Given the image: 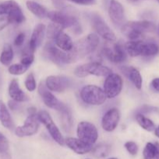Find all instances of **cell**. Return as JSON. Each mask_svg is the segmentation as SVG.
Segmentation results:
<instances>
[{"label":"cell","mask_w":159,"mask_h":159,"mask_svg":"<svg viewBox=\"0 0 159 159\" xmlns=\"http://www.w3.org/2000/svg\"><path fill=\"white\" fill-rule=\"evenodd\" d=\"M155 29L154 23L147 20L127 22L122 26V32L129 40H140L144 34L153 32Z\"/></svg>","instance_id":"1"},{"label":"cell","mask_w":159,"mask_h":159,"mask_svg":"<svg viewBox=\"0 0 159 159\" xmlns=\"http://www.w3.org/2000/svg\"><path fill=\"white\" fill-rule=\"evenodd\" d=\"M99 42L100 40L98 34L92 33L78 40L71 51L76 60H77L94 52L98 47Z\"/></svg>","instance_id":"2"},{"label":"cell","mask_w":159,"mask_h":159,"mask_svg":"<svg viewBox=\"0 0 159 159\" xmlns=\"http://www.w3.org/2000/svg\"><path fill=\"white\" fill-rule=\"evenodd\" d=\"M43 55L45 58L59 66L74 62L70 51L66 52L59 49L51 41L45 44L43 50Z\"/></svg>","instance_id":"3"},{"label":"cell","mask_w":159,"mask_h":159,"mask_svg":"<svg viewBox=\"0 0 159 159\" xmlns=\"http://www.w3.org/2000/svg\"><path fill=\"white\" fill-rule=\"evenodd\" d=\"M80 95L83 102L92 106L102 105L107 99L104 90L94 85L84 86L81 89Z\"/></svg>","instance_id":"4"},{"label":"cell","mask_w":159,"mask_h":159,"mask_svg":"<svg viewBox=\"0 0 159 159\" xmlns=\"http://www.w3.org/2000/svg\"><path fill=\"white\" fill-rule=\"evenodd\" d=\"M112 70L98 61H91L80 65L74 70V75L78 78H84L87 75L104 77L110 75Z\"/></svg>","instance_id":"5"},{"label":"cell","mask_w":159,"mask_h":159,"mask_svg":"<svg viewBox=\"0 0 159 159\" xmlns=\"http://www.w3.org/2000/svg\"><path fill=\"white\" fill-rule=\"evenodd\" d=\"M102 54L111 62L115 64L122 63L126 59V51L125 46L120 43L108 41L102 48Z\"/></svg>","instance_id":"6"},{"label":"cell","mask_w":159,"mask_h":159,"mask_svg":"<svg viewBox=\"0 0 159 159\" xmlns=\"http://www.w3.org/2000/svg\"><path fill=\"white\" fill-rule=\"evenodd\" d=\"M37 117H38L39 121L42 123L46 127L52 139L59 145H64L65 144V139L61 134L59 127L54 123L49 113L45 110H41L37 113Z\"/></svg>","instance_id":"7"},{"label":"cell","mask_w":159,"mask_h":159,"mask_svg":"<svg viewBox=\"0 0 159 159\" xmlns=\"http://www.w3.org/2000/svg\"><path fill=\"white\" fill-rule=\"evenodd\" d=\"M76 134L79 139L91 145H94L96 143L98 138L97 127L93 124L87 121H81L78 124Z\"/></svg>","instance_id":"8"},{"label":"cell","mask_w":159,"mask_h":159,"mask_svg":"<svg viewBox=\"0 0 159 159\" xmlns=\"http://www.w3.org/2000/svg\"><path fill=\"white\" fill-rule=\"evenodd\" d=\"M123 87V81L121 76L118 74L111 73L104 82V92L108 99H113L119 95Z\"/></svg>","instance_id":"9"},{"label":"cell","mask_w":159,"mask_h":159,"mask_svg":"<svg viewBox=\"0 0 159 159\" xmlns=\"http://www.w3.org/2000/svg\"><path fill=\"white\" fill-rule=\"evenodd\" d=\"M47 17H48V19H50L51 22L59 24L63 28L75 26L78 24V20L76 16L72 12L64 10V9L60 11L48 12Z\"/></svg>","instance_id":"10"},{"label":"cell","mask_w":159,"mask_h":159,"mask_svg":"<svg viewBox=\"0 0 159 159\" xmlns=\"http://www.w3.org/2000/svg\"><path fill=\"white\" fill-rule=\"evenodd\" d=\"M39 123L37 114L28 115L23 125L19 126L15 129V134L19 138L32 136L38 131Z\"/></svg>","instance_id":"11"},{"label":"cell","mask_w":159,"mask_h":159,"mask_svg":"<svg viewBox=\"0 0 159 159\" xmlns=\"http://www.w3.org/2000/svg\"><path fill=\"white\" fill-rule=\"evenodd\" d=\"M92 26L96 31L97 34L101 36L103 39L107 41L115 42L116 40V37L113 31L111 30L108 25L103 20L100 16L94 15L91 17Z\"/></svg>","instance_id":"12"},{"label":"cell","mask_w":159,"mask_h":159,"mask_svg":"<svg viewBox=\"0 0 159 159\" xmlns=\"http://www.w3.org/2000/svg\"><path fill=\"white\" fill-rule=\"evenodd\" d=\"M38 93L41 97L44 103L52 110H57L60 112L66 107V106L64 105L62 102L59 100L52 93H51L49 89L47 88L46 85L44 82H41L38 86Z\"/></svg>","instance_id":"13"},{"label":"cell","mask_w":159,"mask_h":159,"mask_svg":"<svg viewBox=\"0 0 159 159\" xmlns=\"http://www.w3.org/2000/svg\"><path fill=\"white\" fill-rule=\"evenodd\" d=\"M45 85L50 91L62 93L70 86L71 82L65 76L50 75L45 80Z\"/></svg>","instance_id":"14"},{"label":"cell","mask_w":159,"mask_h":159,"mask_svg":"<svg viewBox=\"0 0 159 159\" xmlns=\"http://www.w3.org/2000/svg\"><path fill=\"white\" fill-rule=\"evenodd\" d=\"M108 15L110 20L116 26H122L124 24V8L119 2L111 0L108 7Z\"/></svg>","instance_id":"15"},{"label":"cell","mask_w":159,"mask_h":159,"mask_svg":"<svg viewBox=\"0 0 159 159\" xmlns=\"http://www.w3.org/2000/svg\"><path fill=\"white\" fill-rule=\"evenodd\" d=\"M119 120V111L116 108H112L108 110L103 116L101 127L105 131L112 132L117 127Z\"/></svg>","instance_id":"16"},{"label":"cell","mask_w":159,"mask_h":159,"mask_svg":"<svg viewBox=\"0 0 159 159\" xmlns=\"http://www.w3.org/2000/svg\"><path fill=\"white\" fill-rule=\"evenodd\" d=\"M65 144L78 155L89 153L93 149V145L84 142L78 138H67L66 139H65Z\"/></svg>","instance_id":"17"},{"label":"cell","mask_w":159,"mask_h":159,"mask_svg":"<svg viewBox=\"0 0 159 159\" xmlns=\"http://www.w3.org/2000/svg\"><path fill=\"white\" fill-rule=\"evenodd\" d=\"M45 30H46L45 26L42 23H39L34 27L31 39H30L29 43H28V47L34 53L36 49L41 45L45 38Z\"/></svg>","instance_id":"18"},{"label":"cell","mask_w":159,"mask_h":159,"mask_svg":"<svg viewBox=\"0 0 159 159\" xmlns=\"http://www.w3.org/2000/svg\"><path fill=\"white\" fill-rule=\"evenodd\" d=\"M9 95L11 99L17 102H21L27 100V96L20 88L19 82L17 79H12L9 85Z\"/></svg>","instance_id":"19"},{"label":"cell","mask_w":159,"mask_h":159,"mask_svg":"<svg viewBox=\"0 0 159 159\" xmlns=\"http://www.w3.org/2000/svg\"><path fill=\"white\" fill-rule=\"evenodd\" d=\"M54 40L55 45L59 49L66 51V52L71 51L74 46V43H73L71 37L63 31L59 33Z\"/></svg>","instance_id":"20"},{"label":"cell","mask_w":159,"mask_h":159,"mask_svg":"<svg viewBox=\"0 0 159 159\" xmlns=\"http://www.w3.org/2000/svg\"><path fill=\"white\" fill-rule=\"evenodd\" d=\"M122 71L124 73L125 75H127L129 80L132 82L134 86L138 90H140L142 89V84H143V79H142V76L140 75V71L137 69V68H133V67H130V68H126V67H123L122 69Z\"/></svg>","instance_id":"21"},{"label":"cell","mask_w":159,"mask_h":159,"mask_svg":"<svg viewBox=\"0 0 159 159\" xmlns=\"http://www.w3.org/2000/svg\"><path fill=\"white\" fill-rule=\"evenodd\" d=\"M159 53V47L155 43L151 42H140V56L143 57H152L157 55Z\"/></svg>","instance_id":"22"},{"label":"cell","mask_w":159,"mask_h":159,"mask_svg":"<svg viewBox=\"0 0 159 159\" xmlns=\"http://www.w3.org/2000/svg\"><path fill=\"white\" fill-rule=\"evenodd\" d=\"M0 122H1L2 125L6 128L9 129V130L13 129L14 124L10 113H9L6 104L2 100H0Z\"/></svg>","instance_id":"23"},{"label":"cell","mask_w":159,"mask_h":159,"mask_svg":"<svg viewBox=\"0 0 159 159\" xmlns=\"http://www.w3.org/2000/svg\"><path fill=\"white\" fill-rule=\"evenodd\" d=\"M26 5L27 9L38 18L43 19L48 16V10L42 5L34 1H27L26 2Z\"/></svg>","instance_id":"24"},{"label":"cell","mask_w":159,"mask_h":159,"mask_svg":"<svg viewBox=\"0 0 159 159\" xmlns=\"http://www.w3.org/2000/svg\"><path fill=\"white\" fill-rule=\"evenodd\" d=\"M7 16L9 20V23H12V24H21L25 21V16L19 5H17L15 8L12 9V11L8 14Z\"/></svg>","instance_id":"25"},{"label":"cell","mask_w":159,"mask_h":159,"mask_svg":"<svg viewBox=\"0 0 159 159\" xmlns=\"http://www.w3.org/2000/svg\"><path fill=\"white\" fill-rule=\"evenodd\" d=\"M13 56L14 53L12 46L9 43H6L3 46L2 51L1 55H0V62L3 65L9 66L12 62V59H13Z\"/></svg>","instance_id":"26"},{"label":"cell","mask_w":159,"mask_h":159,"mask_svg":"<svg viewBox=\"0 0 159 159\" xmlns=\"http://www.w3.org/2000/svg\"><path fill=\"white\" fill-rule=\"evenodd\" d=\"M60 113L62 126L65 131H70L73 127V119H72L71 111L68 107H65L64 110L59 112Z\"/></svg>","instance_id":"27"},{"label":"cell","mask_w":159,"mask_h":159,"mask_svg":"<svg viewBox=\"0 0 159 159\" xmlns=\"http://www.w3.org/2000/svg\"><path fill=\"white\" fill-rule=\"evenodd\" d=\"M136 120L138 123L139 125L147 131L151 132L155 129V125L153 121L151 120L149 118L146 117L143 113H137L136 116Z\"/></svg>","instance_id":"28"},{"label":"cell","mask_w":159,"mask_h":159,"mask_svg":"<svg viewBox=\"0 0 159 159\" xmlns=\"http://www.w3.org/2000/svg\"><path fill=\"white\" fill-rule=\"evenodd\" d=\"M141 40H129L125 44V49L126 53L131 57H137L140 56V44Z\"/></svg>","instance_id":"29"},{"label":"cell","mask_w":159,"mask_h":159,"mask_svg":"<svg viewBox=\"0 0 159 159\" xmlns=\"http://www.w3.org/2000/svg\"><path fill=\"white\" fill-rule=\"evenodd\" d=\"M111 147L107 144H100L95 148H93L92 152L93 155L97 158H105L110 153Z\"/></svg>","instance_id":"30"},{"label":"cell","mask_w":159,"mask_h":159,"mask_svg":"<svg viewBox=\"0 0 159 159\" xmlns=\"http://www.w3.org/2000/svg\"><path fill=\"white\" fill-rule=\"evenodd\" d=\"M63 29L64 28L62 26L52 22L48 25L47 28V37L50 40H55L58 34L62 32Z\"/></svg>","instance_id":"31"},{"label":"cell","mask_w":159,"mask_h":159,"mask_svg":"<svg viewBox=\"0 0 159 159\" xmlns=\"http://www.w3.org/2000/svg\"><path fill=\"white\" fill-rule=\"evenodd\" d=\"M17 5L18 3L14 0H8L0 3V16H7Z\"/></svg>","instance_id":"32"},{"label":"cell","mask_w":159,"mask_h":159,"mask_svg":"<svg viewBox=\"0 0 159 159\" xmlns=\"http://www.w3.org/2000/svg\"><path fill=\"white\" fill-rule=\"evenodd\" d=\"M156 153V145L155 144L148 142L145 145L143 151V159H153Z\"/></svg>","instance_id":"33"},{"label":"cell","mask_w":159,"mask_h":159,"mask_svg":"<svg viewBox=\"0 0 159 159\" xmlns=\"http://www.w3.org/2000/svg\"><path fill=\"white\" fill-rule=\"evenodd\" d=\"M28 69V67L20 64H14L10 65L8 68V71L11 75H21L23 73L26 72Z\"/></svg>","instance_id":"34"},{"label":"cell","mask_w":159,"mask_h":159,"mask_svg":"<svg viewBox=\"0 0 159 159\" xmlns=\"http://www.w3.org/2000/svg\"><path fill=\"white\" fill-rule=\"evenodd\" d=\"M25 87L29 92H34L37 88V83H36L35 78L32 73H30L26 78V80L24 82Z\"/></svg>","instance_id":"35"},{"label":"cell","mask_w":159,"mask_h":159,"mask_svg":"<svg viewBox=\"0 0 159 159\" xmlns=\"http://www.w3.org/2000/svg\"><path fill=\"white\" fill-rule=\"evenodd\" d=\"M124 147L128 152V153L132 156L137 155V154L138 153V145L133 141H127V142L125 143Z\"/></svg>","instance_id":"36"},{"label":"cell","mask_w":159,"mask_h":159,"mask_svg":"<svg viewBox=\"0 0 159 159\" xmlns=\"http://www.w3.org/2000/svg\"><path fill=\"white\" fill-rule=\"evenodd\" d=\"M9 148V143L5 135L0 132V153L3 154L8 152Z\"/></svg>","instance_id":"37"},{"label":"cell","mask_w":159,"mask_h":159,"mask_svg":"<svg viewBox=\"0 0 159 159\" xmlns=\"http://www.w3.org/2000/svg\"><path fill=\"white\" fill-rule=\"evenodd\" d=\"M25 40V34L24 33H20L16 37L14 40V44L17 47H21L23 44Z\"/></svg>","instance_id":"38"},{"label":"cell","mask_w":159,"mask_h":159,"mask_svg":"<svg viewBox=\"0 0 159 159\" xmlns=\"http://www.w3.org/2000/svg\"><path fill=\"white\" fill-rule=\"evenodd\" d=\"M9 24H10V23H9V19H8L7 16L0 17V31L4 29V28H6Z\"/></svg>","instance_id":"39"},{"label":"cell","mask_w":159,"mask_h":159,"mask_svg":"<svg viewBox=\"0 0 159 159\" xmlns=\"http://www.w3.org/2000/svg\"><path fill=\"white\" fill-rule=\"evenodd\" d=\"M69 1L73 2L79 5H84V6L92 5L95 2V0H69Z\"/></svg>","instance_id":"40"},{"label":"cell","mask_w":159,"mask_h":159,"mask_svg":"<svg viewBox=\"0 0 159 159\" xmlns=\"http://www.w3.org/2000/svg\"><path fill=\"white\" fill-rule=\"evenodd\" d=\"M55 7L62 9L65 8V0H51Z\"/></svg>","instance_id":"41"},{"label":"cell","mask_w":159,"mask_h":159,"mask_svg":"<svg viewBox=\"0 0 159 159\" xmlns=\"http://www.w3.org/2000/svg\"><path fill=\"white\" fill-rule=\"evenodd\" d=\"M19 102H17V101L13 100V99H12V100H9V107L10 110H12V111H15V110H17L19 109V107H20V106H19L18 104Z\"/></svg>","instance_id":"42"},{"label":"cell","mask_w":159,"mask_h":159,"mask_svg":"<svg viewBox=\"0 0 159 159\" xmlns=\"http://www.w3.org/2000/svg\"><path fill=\"white\" fill-rule=\"evenodd\" d=\"M151 87L153 88V89L159 93V78H155V79H153V80L151 81Z\"/></svg>","instance_id":"43"},{"label":"cell","mask_w":159,"mask_h":159,"mask_svg":"<svg viewBox=\"0 0 159 159\" xmlns=\"http://www.w3.org/2000/svg\"><path fill=\"white\" fill-rule=\"evenodd\" d=\"M155 145H156V153L153 159H159V143L156 142Z\"/></svg>","instance_id":"44"},{"label":"cell","mask_w":159,"mask_h":159,"mask_svg":"<svg viewBox=\"0 0 159 159\" xmlns=\"http://www.w3.org/2000/svg\"><path fill=\"white\" fill-rule=\"evenodd\" d=\"M28 114L29 115H34L37 114V109L35 107H30L28 109Z\"/></svg>","instance_id":"45"},{"label":"cell","mask_w":159,"mask_h":159,"mask_svg":"<svg viewBox=\"0 0 159 159\" xmlns=\"http://www.w3.org/2000/svg\"><path fill=\"white\" fill-rule=\"evenodd\" d=\"M2 159H11V157H10V155L7 153V152H6V153L2 154Z\"/></svg>","instance_id":"46"},{"label":"cell","mask_w":159,"mask_h":159,"mask_svg":"<svg viewBox=\"0 0 159 159\" xmlns=\"http://www.w3.org/2000/svg\"><path fill=\"white\" fill-rule=\"evenodd\" d=\"M154 134L157 138H159V126L157 127V128L154 129Z\"/></svg>","instance_id":"47"},{"label":"cell","mask_w":159,"mask_h":159,"mask_svg":"<svg viewBox=\"0 0 159 159\" xmlns=\"http://www.w3.org/2000/svg\"><path fill=\"white\" fill-rule=\"evenodd\" d=\"M108 159H118L117 158H108Z\"/></svg>","instance_id":"48"},{"label":"cell","mask_w":159,"mask_h":159,"mask_svg":"<svg viewBox=\"0 0 159 159\" xmlns=\"http://www.w3.org/2000/svg\"><path fill=\"white\" fill-rule=\"evenodd\" d=\"M157 32H158V34H159V26H158V29H157Z\"/></svg>","instance_id":"49"},{"label":"cell","mask_w":159,"mask_h":159,"mask_svg":"<svg viewBox=\"0 0 159 159\" xmlns=\"http://www.w3.org/2000/svg\"><path fill=\"white\" fill-rule=\"evenodd\" d=\"M156 1H157V2H159V0H156Z\"/></svg>","instance_id":"50"},{"label":"cell","mask_w":159,"mask_h":159,"mask_svg":"<svg viewBox=\"0 0 159 159\" xmlns=\"http://www.w3.org/2000/svg\"><path fill=\"white\" fill-rule=\"evenodd\" d=\"M135 1H138V0H135Z\"/></svg>","instance_id":"51"},{"label":"cell","mask_w":159,"mask_h":159,"mask_svg":"<svg viewBox=\"0 0 159 159\" xmlns=\"http://www.w3.org/2000/svg\"><path fill=\"white\" fill-rule=\"evenodd\" d=\"M86 159H90V158H86Z\"/></svg>","instance_id":"52"}]
</instances>
